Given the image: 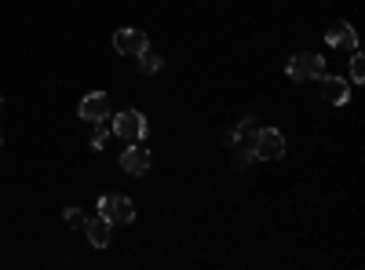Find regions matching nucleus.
<instances>
[{"label": "nucleus", "instance_id": "16", "mask_svg": "<svg viewBox=\"0 0 365 270\" xmlns=\"http://www.w3.org/2000/svg\"><path fill=\"white\" fill-rule=\"evenodd\" d=\"M0 106H4V95H0Z\"/></svg>", "mask_w": 365, "mask_h": 270}, {"label": "nucleus", "instance_id": "4", "mask_svg": "<svg viewBox=\"0 0 365 270\" xmlns=\"http://www.w3.org/2000/svg\"><path fill=\"white\" fill-rule=\"evenodd\" d=\"M114 135H121L124 142H142V135H147V117H142L139 110H121L114 117Z\"/></svg>", "mask_w": 365, "mask_h": 270}, {"label": "nucleus", "instance_id": "2", "mask_svg": "<svg viewBox=\"0 0 365 270\" xmlns=\"http://www.w3.org/2000/svg\"><path fill=\"white\" fill-rule=\"evenodd\" d=\"M99 216L110 219L114 227H124V223L135 219V204L128 197H121V194H103L99 197Z\"/></svg>", "mask_w": 365, "mask_h": 270}, {"label": "nucleus", "instance_id": "14", "mask_svg": "<svg viewBox=\"0 0 365 270\" xmlns=\"http://www.w3.org/2000/svg\"><path fill=\"white\" fill-rule=\"evenodd\" d=\"M62 216H66V227H73V230H77V227H84V212L77 209V204H70V209L62 212Z\"/></svg>", "mask_w": 365, "mask_h": 270}, {"label": "nucleus", "instance_id": "8", "mask_svg": "<svg viewBox=\"0 0 365 270\" xmlns=\"http://www.w3.org/2000/svg\"><path fill=\"white\" fill-rule=\"evenodd\" d=\"M325 44L329 47H358V29L351 22H332L325 29Z\"/></svg>", "mask_w": 365, "mask_h": 270}, {"label": "nucleus", "instance_id": "9", "mask_svg": "<svg viewBox=\"0 0 365 270\" xmlns=\"http://www.w3.org/2000/svg\"><path fill=\"white\" fill-rule=\"evenodd\" d=\"M84 234H88V241L95 248H106L110 245V234H114V223L103 219V216H91V219H84Z\"/></svg>", "mask_w": 365, "mask_h": 270}, {"label": "nucleus", "instance_id": "3", "mask_svg": "<svg viewBox=\"0 0 365 270\" xmlns=\"http://www.w3.org/2000/svg\"><path fill=\"white\" fill-rule=\"evenodd\" d=\"M252 157H260V161H278V157H285V135L278 128H260L256 142H252Z\"/></svg>", "mask_w": 365, "mask_h": 270}, {"label": "nucleus", "instance_id": "5", "mask_svg": "<svg viewBox=\"0 0 365 270\" xmlns=\"http://www.w3.org/2000/svg\"><path fill=\"white\" fill-rule=\"evenodd\" d=\"M110 106H114V99H110L106 91H91L81 99V106H77V114H81V121H91V124H99L110 117Z\"/></svg>", "mask_w": 365, "mask_h": 270}, {"label": "nucleus", "instance_id": "13", "mask_svg": "<svg viewBox=\"0 0 365 270\" xmlns=\"http://www.w3.org/2000/svg\"><path fill=\"white\" fill-rule=\"evenodd\" d=\"M351 81H355V84L365 81V55H362V52H355V59H351Z\"/></svg>", "mask_w": 365, "mask_h": 270}, {"label": "nucleus", "instance_id": "6", "mask_svg": "<svg viewBox=\"0 0 365 270\" xmlns=\"http://www.w3.org/2000/svg\"><path fill=\"white\" fill-rule=\"evenodd\" d=\"M114 47H117V55H128V59H139L142 52L150 47V40H147V33L142 29H117L114 33Z\"/></svg>", "mask_w": 365, "mask_h": 270}, {"label": "nucleus", "instance_id": "10", "mask_svg": "<svg viewBox=\"0 0 365 270\" xmlns=\"http://www.w3.org/2000/svg\"><path fill=\"white\" fill-rule=\"evenodd\" d=\"M322 95L332 106H347V103H351V84H347L343 77H325V81H322Z\"/></svg>", "mask_w": 365, "mask_h": 270}, {"label": "nucleus", "instance_id": "15", "mask_svg": "<svg viewBox=\"0 0 365 270\" xmlns=\"http://www.w3.org/2000/svg\"><path fill=\"white\" fill-rule=\"evenodd\" d=\"M106 142H110V128H95L91 132V150H103Z\"/></svg>", "mask_w": 365, "mask_h": 270}, {"label": "nucleus", "instance_id": "12", "mask_svg": "<svg viewBox=\"0 0 365 270\" xmlns=\"http://www.w3.org/2000/svg\"><path fill=\"white\" fill-rule=\"evenodd\" d=\"M161 66H165V59H161V55H154V52H150V47H147V52H142V55H139V73H147V77H154V73H157V70H161Z\"/></svg>", "mask_w": 365, "mask_h": 270}, {"label": "nucleus", "instance_id": "1", "mask_svg": "<svg viewBox=\"0 0 365 270\" xmlns=\"http://www.w3.org/2000/svg\"><path fill=\"white\" fill-rule=\"evenodd\" d=\"M322 70H325V59L318 52H296L289 59V66H285V73H289L296 84H307L314 77H322Z\"/></svg>", "mask_w": 365, "mask_h": 270}, {"label": "nucleus", "instance_id": "17", "mask_svg": "<svg viewBox=\"0 0 365 270\" xmlns=\"http://www.w3.org/2000/svg\"><path fill=\"white\" fill-rule=\"evenodd\" d=\"M0 147H4V135H0Z\"/></svg>", "mask_w": 365, "mask_h": 270}, {"label": "nucleus", "instance_id": "7", "mask_svg": "<svg viewBox=\"0 0 365 270\" xmlns=\"http://www.w3.org/2000/svg\"><path fill=\"white\" fill-rule=\"evenodd\" d=\"M150 165H154V153L142 147V142H132V147L121 153V168L128 172V176H147Z\"/></svg>", "mask_w": 365, "mask_h": 270}, {"label": "nucleus", "instance_id": "11", "mask_svg": "<svg viewBox=\"0 0 365 270\" xmlns=\"http://www.w3.org/2000/svg\"><path fill=\"white\" fill-rule=\"evenodd\" d=\"M256 132H260V124H256V117H245L241 124H237V128L227 135V142L230 147H237V142H241L245 150H252V142H256Z\"/></svg>", "mask_w": 365, "mask_h": 270}]
</instances>
